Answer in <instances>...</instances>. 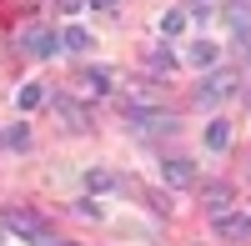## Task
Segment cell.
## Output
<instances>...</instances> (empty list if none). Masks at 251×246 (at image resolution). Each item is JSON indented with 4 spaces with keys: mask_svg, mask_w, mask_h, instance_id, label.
<instances>
[{
    "mask_svg": "<svg viewBox=\"0 0 251 246\" xmlns=\"http://www.w3.org/2000/svg\"><path fill=\"white\" fill-rule=\"evenodd\" d=\"M216 231H221V241H251V216L226 211V216H216Z\"/></svg>",
    "mask_w": 251,
    "mask_h": 246,
    "instance_id": "obj_6",
    "label": "cell"
},
{
    "mask_svg": "<svg viewBox=\"0 0 251 246\" xmlns=\"http://www.w3.org/2000/svg\"><path fill=\"white\" fill-rule=\"evenodd\" d=\"M186 20H191L186 10H166V15H161V30H166V35H181V30H186Z\"/></svg>",
    "mask_w": 251,
    "mask_h": 246,
    "instance_id": "obj_15",
    "label": "cell"
},
{
    "mask_svg": "<svg viewBox=\"0 0 251 246\" xmlns=\"http://www.w3.org/2000/svg\"><path fill=\"white\" fill-rule=\"evenodd\" d=\"M60 46H66V50H75V55H80V50H91V35L80 30V25H71L66 35H60Z\"/></svg>",
    "mask_w": 251,
    "mask_h": 246,
    "instance_id": "obj_14",
    "label": "cell"
},
{
    "mask_svg": "<svg viewBox=\"0 0 251 246\" xmlns=\"http://www.w3.org/2000/svg\"><path fill=\"white\" fill-rule=\"evenodd\" d=\"M201 206L211 211V221H216V216H226V211H231V186H226V181H211V186H201Z\"/></svg>",
    "mask_w": 251,
    "mask_h": 246,
    "instance_id": "obj_5",
    "label": "cell"
},
{
    "mask_svg": "<svg viewBox=\"0 0 251 246\" xmlns=\"http://www.w3.org/2000/svg\"><path fill=\"white\" fill-rule=\"evenodd\" d=\"M40 100H46V91H40L35 80H30V86H20V91H15V106H20V111H35Z\"/></svg>",
    "mask_w": 251,
    "mask_h": 246,
    "instance_id": "obj_13",
    "label": "cell"
},
{
    "mask_svg": "<svg viewBox=\"0 0 251 246\" xmlns=\"http://www.w3.org/2000/svg\"><path fill=\"white\" fill-rule=\"evenodd\" d=\"M91 5H96V10H111V5H116V0H91Z\"/></svg>",
    "mask_w": 251,
    "mask_h": 246,
    "instance_id": "obj_20",
    "label": "cell"
},
{
    "mask_svg": "<svg viewBox=\"0 0 251 246\" xmlns=\"http://www.w3.org/2000/svg\"><path fill=\"white\" fill-rule=\"evenodd\" d=\"M191 181H196V166H191L186 156H171V161H166V186H191Z\"/></svg>",
    "mask_w": 251,
    "mask_h": 246,
    "instance_id": "obj_7",
    "label": "cell"
},
{
    "mask_svg": "<svg viewBox=\"0 0 251 246\" xmlns=\"http://www.w3.org/2000/svg\"><path fill=\"white\" fill-rule=\"evenodd\" d=\"M80 91H86V96H106L111 91V71L106 66H91L86 75H80Z\"/></svg>",
    "mask_w": 251,
    "mask_h": 246,
    "instance_id": "obj_10",
    "label": "cell"
},
{
    "mask_svg": "<svg viewBox=\"0 0 251 246\" xmlns=\"http://www.w3.org/2000/svg\"><path fill=\"white\" fill-rule=\"evenodd\" d=\"M0 226H5V231H15V236H25V241L46 236V221H40L35 211H25V206H10L5 216H0Z\"/></svg>",
    "mask_w": 251,
    "mask_h": 246,
    "instance_id": "obj_2",
    "label": "cell"
},
{
    "mask_svg": "<svg viewBox=\"0 0 251 246\" xmlns=\"http://www.w3.org/2000/svg\"><path fill=\"white\" fill-rule=\"evenodd\" d=\"M80 5H91V0H55V10H60V15H75Z\"/></svg>",
    "mask_w": 251,
    "mask_h": 246,
    "instance_id": "obj_19",
    "label": "cell"
},
{
    "mask_svg": "<svg viewBox=\"0 0 251 246\" xmlns=\"http://www.w3.org/2000/svg\"><path fill=\"white\" fill-rule=\"evenodd\" d=\"M55 116H60V121H66V126H71V131H86V111H80V106H75V100H71V96H55Z\"/></svg>",
    "mask_w": 251,
    "mask_h": 246,
    "instance_id": "obj_9",
    "label": "cell"
},
{
    "mask_svg": "<svg viewBox=\"0 0 251 246\" xmlns=\"http://www.w3.org/2000/svg\"><path fill=\"white\" fill-rule=\"evenodd\" d=\"M86 186H91V191H111V186H116V176L96 166V171H86Z\"/></svg>",
    "mask_w": 251,
    "mask_h": 246,
    "instance_id": "obj_16",
    "label": "cell"
},
{
    "mask_svg": "<svg viewBox=\"0 0 251 246\" xmlns=\"http://www.w3.org/2000/svg\"><path fill=\"white\" fill-rule=\"evenodd\" d=\"M5 141H10V146H20V151H25V146H30V126H25V121H20V126H10V136H5Z\"/></svg>",
    "mask_w": 251,
    "mask_h": 246,
    "instance_id": "obj_17",
    "label": "cell"
},
{
    "mask_svg": "<svg viewBox=\"0 0 251 246\" xmlns=\"http://www.w3.org/2000/svg\"><path fill=\"white\" fill-rule=\"evenodd\" d=\"M206 146L226 151V146H231V126H226V121H211V126H206Z\"/></svg>",
    "mask_w": 251,
    "mask_h": 246,
    "instance_id": "obj_12",
    "label": "cell"
},
{
    "mask_svg": "<svg viewBox=\"0 0 251 246\" xmlns=\"http://www.w3.org/2000/svg\"><path fill=\"white\" fill-rule=\"evenodd\" d=\"M131 126H136V136H171L176 131V116L171 111H141Z\"/></svg>",
    "mask_w": 251,
    "mask_h": 246,
    "instance_id": "obj_4",
    "label": "cell"
},
{
    "mask_svg": "<svg viewBox=\"0 0 251 246\" xmlns=\"http://www.w3.org/2000/svg\"><path fill=\"white\" fill-rule=\"evenodd\" d=\"M221 25L231 30L236 40H246L251 35V0H226V5H221Z\"/></svg>",
    "mask_w": 251,
    "mask_h": 246,
    "instance_id": "obj_3",
    "label": "cell"
},
{
    "mask_svg": "<svg viewBox=\"0 0 251 246\" xmlns=\"http://www.w3.org/2000/svg\"><path fill=\"white\" fill-rule=\"evenodd\" d=\"M20 46H25V55H35V60H50V55H55V35H46V30H30L25 40H20Z\"/></svg>",
    "mask_w": 251,
    "mask_h": 246,
    "instance_id": "obj_8",
    "label": "cell"
},
{
    "mask_svg": "<svg viewBox=\"0 0 251 246\" xmlns=\"http://www.w3.org/2000/svg\"><path fill=\"white\" fill-rule=\"evenodd\" d=\"M236 91H241V75L236 71H211L196 86V100H201V106H216V100H231Z\"/></svg>",
    "mask_w": 251,
    "mask_h": 246,
    "instance_id": "obj_1",
    "label": "cell"
},
{
    "mask_svg": "<svg viewBox=\"0 0 251 246\" xmlns=\"http://www.w3.org/2000/svg\"><path fill=\"white\" fill-rule=\"evenodd\" d=\"M146 201H151V211H156V216H171V201H166V191H151Z\"/></svg>",
    "mask_w": 251,
    "mask_h": 246,
    "instance_id": "obj_18",
    "label": "cell"
},
{
    "mask_svg": "<svg viewBox=\"0 0 251 246\" xmlns=\"http://www.w3.org/2000/svg\"><path fill=\"white\" fill-rule=\"evenodd\" d=\"M186 60H191V66H211V60H216V40H191Z\"/></svg>",
    "mask_w": 251,
    "mask_h": 246,
    "instance_id": "obj_11",
    "label": "cell"
}]
</instances>
